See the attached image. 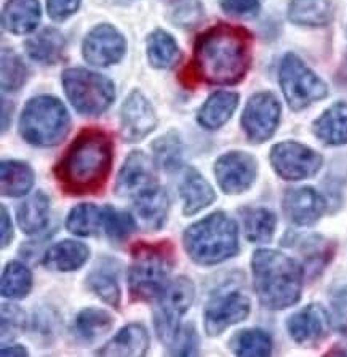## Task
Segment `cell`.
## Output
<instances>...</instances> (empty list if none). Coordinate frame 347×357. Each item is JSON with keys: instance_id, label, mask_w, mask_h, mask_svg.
Masks as SVG:
<instances>
[{"instance_id": "obj_1", "label": "cell", "mask_w": 347, "mask_h": 357, "mask_svg": "<svg viewBox=\"0 0 347 357\" xmlns=\"http://www.w3.org/2000/svg\"><path fill=\"white\" fill-rule=\"evenodd\" d=\"M253 36L242 26L219 23L203 31L194 47L195 75L211 85L242 82L252 66Z\"/></svg>"}, {"instance_id": "obj_2", "label": "cell", "mask_w": 347, "mask_h": 357, "mask_svg": "<svg viewBox=\"0 0 347 357\" xmlns=\"http://www.w3.org/2000/svg\"><path fill=\"white\" fill-rule=\"evenodd\" d=\"M114 158L112 138L101 128L82 130L55 167L63 191L72 196L96 194L109 178Z\"/></svg>"}, {"instance_id": "obj_3", "label": "cell", "mask_w": 347, "mask_h": 357, "mask_svg": "<svg viewBox=\"0 0 347 357\" xmlns=\"http://www.w3.org/2000/svg\"><path fill=\"white\" fill-rule=\"evenodd\" d=\"M253 284L259 303L268 310L296 305L302 294L304 269L277 250H256L252 259Z\"/></svg>"}, {"instance_id": "obj_4", "label": "cell", "mask_w": 347, "mask_h": 357, "mask_svg": "<svg viewBox=\"0 0 347 357\" xmlns=\"http://www.w3.org/2000/svg\"><path fill=\"white\" fill-rule=\"evenodd\" d=\"M175 263V247L170 241L134 243L128 271L132 301L148 303L159 298L168 285V275Z\"/></svg>"}, {"instance_id": "obj_5", "label": "cell", "mask_w": 347, "mask_h": 357, "mask_svg": "<svg viewBox=\"0 0 347 357\" xmlns=\"http://www.w3.org/2000/svg\"><path fill=\"white\" fill-rule=\"evenodd\" d=\"M186 253L200 266H215L237 255L238 228L222 212L211 213L184 231Z\"/></svg>"}, {"instance_id": "obj_6", "label": "cell", "mask_w": 347, "mask_h": 357, "mask_svg": "<svg viewBox=\"0 0 347 357\" xmlns=\"http://www.w3.org/2000/svg\"><path fill=\"white\" fill-rule=\"evenodd\" d=\"M70 130L66 106L55 96H36L28 101L20 119V133L29 144L52 148L63 142Z\"/></svg>"}, {"instance_id": "obj_7", "label": "cell", "mask_w": 347, "mask_h": 357, "mask_svg": "<svg viewBox=\"0 0 347 357\" xmlns=\"http://www.w3.org/2000/svg\"><path fill=\"white\" fill-rule=\"evenodd\" d=\"M63 86L74 109L82 116H100L116 100V86L111 80L88 69H66Z\"/></svg>"}, {"instance_id": "obj_8", "label": "cell", "mask_w": 347, "mask_h": 357, "mask_svg": "<svg viewBox=\"0 0 347 357\" xmlns=\"http://www.w3.org/2000/svg\"><path fill=\"white\" fill-rule=\"evenodd\" d=\"M195 289L191 279L176 278L168 282L165 290L157 298L154 310V327L160 342L167 346L173 343L181 328V319L194 303Z\"/></svg>"}, {"instance_id": "obj_9", "label": "cell", "mask_w": 347, "mask_h": 357, "mask_svg": "<svg viewBox=\"0 0 347 357\" xmlns=\"http://www.w3.org/2000/svg\"><path fill=\"white\" fill-rule=\"evenodd\" d=\"M280 86L291 109L301 111L328 95V86L301 58L288 53L280 64Z\"/></svg>"}, {"instance_id": "obj_10", "label": "cell", "mask_w": 347, "mask_h": 357, "mask_svg": "<svg viewBox=\"0 0 347 357\" xmlns=\"http://www.w3.org/2000/svg\"><path fill=\"white\" fill-rule=\"evenodd\" d=\"M322 155L296 142H284L270 149V164L280 178L288 181L306 180L322 167Z\"/></svg>"}, {"instance_id": "obj_11", "label": "cell", "mask_w": 347, "mask_h": 357, "mask_svg": "<svg viewBox=\"0 0 347 357\" xmlns=\"http://www.w3.org/2000/svg\"><path fill=\"white\" fill-rule=\"evenodd\" d=\"M280 122V102L270 91H259L248 100L242 114V128L253 143L274 137Z\"/></svg>"}, {"instance_id": "obj_12", "label": "cell", "mask_w": 347, "mask_h": 357, "mask_svg": "<svg viewBox=\"0 0 347 357\" xmlns=\"http://www.w3.org/2000/svg\"><path fill=\"white\" fill-rule=\"evenodd\" d=\"M250 300L237 290H227L215 295L205 307V332L210 337H218L237 322L245 321L250 314Z\"/></svg>"}, {"instance_id": "obj_13", "label": "cell", "mask_w": 347, "mask_h": 357, "mask_svg": "<svg viewBox=\"0 0 347 357\" xmlns=\"http://www.w3.org/2000/svg\"><path fill=\"white\" fill-rule=\"evenodd\" d=\"M127 42L121 32L111 24H100L84 39L82 55L93 66H112L125 55Z\"/></svg>"}, {"instance_id": "obj_14", "label": "cell", "mask_w": 347, "mask_h": 357, "mask_svg": "<svg viewBox=\"0 0 347 357\" xmlns=\"http://www.w3.org/2000/svg\"><path fill=\"white\" fill-rule=\"evenodd\" d=\"M256 172V160L242 151H232L221 155L215 164L216 181L226 194H242L250 189Z\"/></svg>"}, {"instance_id": "obj_15", "label": "cell", "mask_w": 347, "mask_h": 357, "mask_svg": "<svg viewBox=\"0 0 347 357\" xmlns=\"http://www.w3.org/2000/svg\"><path fill=\"white\" fill-rule=\"evenodd\" d=\"M157 127V116L149 100L134 90L121 109V133L127 143H138Z\"/></svg>"}, {"instance_id": "obj_16", "label": "cell", "mask_w": 347, "mask_h": 357, "mask_svg": "<svg viewBox=\"0 0 347 357\" xmlns=\"http://www.w3.org/2000/svg\"><path fill=\"white\" fill-rule=\"evenodd\" d=\"M157 186L154 160L143 151H133L117 175L116 192L123 197H137Z\"/></svg>"}, {"instance_id": "obj_17", "label": "cell", "mask_w": 347, "mask_h": 357, "mask_svg": "<svg viewBox=\"0 0 347 357\" xmlns=\"http://www.w3.org/2000/svg\"><path fill=\"white\" fill-rule=\"evenodd\" d=\"M332 317L320 305H309L288 319L291 338L301 346H316L327 338Z\"/></svg>"}, {"instance_id": "obj_18", "label": "cell", "mask_w": 347, "mask_h": 357, "mask_svg": "<svg viewBox=\"0 0 347 357\" xmlns=\"http://www.w3.org/2000/svg\"><path fill=\"white\" fill-rule=\"evenodd\" d=\"M327 202L312 188L291 189L284 199V210L296 226H312L322 218Z\"/></svg>"}, {"instance_id": "obj_19", "label": "cell", "mask_w": 347, "mask_h": 357, "mask_svg": "<svg viewBox=\"0 0 347 357\" xmlns=\"http://www.w3.org/2000/svg\"><path fill=\"white\" fill-rule=\"evenodd\" d=\"M149 333L141 324H128L111 338L101 349L96 351L98 356H128L141 357L146 356L149 349Z\"/></svg>"}, {"instance_id": "obj_20", "label": "cell", "mask_w": 347, "mask_h": 357, "mask_svg": "<svg viewBox=\"0 0 347 357\" xmlns=\"http://www.w3.org/2000/svg\"><path fill=\"white\" fill-rule=\"evenodd\" d=\"M133 207L141 225L148 229L157 231L165 225L170 199L165 189L157 185L134 197Z\"/></svg>"}, {"instance_id": "obj_21", "label": "cell", "mask_w": 347, "mask_h": 357, "mask_svg": "<svg viewBox=\"0 0 347 357\" xmlns=\"http://www.w3.org/2000/svg\"><path fill=\"white\" fill-rule=\"evenodd\" d=\"M90 248L79 241H61L47 248L43 266L52 271H77L88 261Z\"/></svg>"}, {"instance_id": "obj_22", "label": "cell", "mask_w": 347, "mask_h": 357, "mask_svg": "<svg viewBox=\"0 0 347 357\" xmlns=\"http://www.w3.org/2000/svg\"><path fill=\"white\" fill-rule=\"evenodd\" d=\"M40 18L39 0H7L2 13V24L12 34L24 36L39 26Z\"/></svg>"}, {"instance_id": "obj_23", "label": "cell", "mask_w": 347, "mask_h": 357, "mask_svg": "<svg viewBox=\"0 0 347 357\" xmlns=\"http://www.w3.org/2000/svg\"><path fill=\"white\" fill-rule=\"evenodd\" d=\"M180 192L184 202L183 213L187 216L199 213L200 210L213 204L216 199L215 189L192 167H187L186 172H184Z\"/></svg>"}, {"instance_id": "obj_24", "label": "cell", "mask_w": 347, "mask_h": 357, "mask_svg": "<svg viewBox=\"0 0 347 357\" xmlns=\"http://www.w3.org/2000/svg\"><path fill=\"white\" fill-rule=\"evenodd\" d=\"M314 133L330 146L347 143V102H336L314 122Z\"/></svg>"}, {"instance_id": "obj_25", "label": "cell", "mask_w": 347, "mask_h": 357, "mask_svg": "<svg viewBox=\"0 0 347 357\" xmlns=\"http://www.w3.org/2000/svg\"><path fill=\"white\" fill-rule=\"evenodd\" d=\"M50 216V197L45 192L32 194L16 210V220L26 234H39L48 225Z\"/></svg>"}, {"instance_id": "obj_26", "label": "cell", "mask_w": 347, "mask_h": 357, "mask_svg": "<svg viewBox=\"0 0 347 357\" xmlns=\"http://www.w3.org/2000/svg\"><path fill=\"white\" fill-rule=\"evenodd\" d=\"M66 40L58 29L45 28L26 42V52L37 63L55 64L63 58Z\"/></svg>"}, {"instance_id": "obj_27", "label": "cell", "mask_w": 347, "mask_h": 357, "mask_svg": "<svg viewBox=\"0 0 347 357\" xmlns=\"http://www.w3.org/2000/svg\"><path fill=\"white\" fill-rule=\"evenodd\" d=\"M238 95L232 91H216L205 101L199 112V123L207 130H218L229 121L237 109Z\"/></svg>"}, {"instance_id": "obj_28", "label": "cell", "mask_w": 347, "mask_h": 357, "mask_svg": "<svg viewBox=\"0 0 347 357\" xmlns=\"http://www.w3.org/2000/svg\"><path fill=\"white\" fill-rule=\"evenodd\" d=\"M34 172L24 162L5 160L0 165V188L8 197H21L34 186Z\"/></svg>"}, {"instance_id": "obj_29", "label": "cell", "mask_w": 347, "mask_h": 357, "mask_svg": "<svg viewBox=\"0 0 347 357\" xmlns=\"http://www.w3.org/2000/svg\"><path fill=\"white\" fill-rule=\"evenodd\" d=\"M288 20L293 24L320 28L332 21L330 0H291Z\"/></svg>"}, {"instance_id": "obj_30", "label": "cell", "mask_w": 347, "mask_h": 357, "mask_svg": "<svg viewBox=\"0 0 347 357\" xmlns=\"http://www.w3.org/2000/svg\"><path fill=\"white\" fill-rule=\"evenodd\" d=\"M32 284L34 280L29 268L20 261H12L5 266L2 273L0 291L8 300H23L31 294Z\"/></svg>"}, {"instance_id": "obj_31", "label": "cell", "mask_w": 347, "mask_h": 357, "mask_svg": "<svg viewBox=\"0 0 347 357\" xmlns=\"http://www.w3.org/2000/svg\"><path fill=\"white\" fill-rule=\"evenodd\" d=\"M148 59L155 69H168L180 59V48L167 31L155 29L148 39Z\"/></svg>"}, {"instance_id": "obj_32", "label": "cell", "mask_w": 347, "mask_h": 357, "mask_svg": "<svg viewBox=\"0 0 347 357\" xmlns=\"http://www.w3.org/2000/svg\"><path fill=\"white\" fill-rule=\"evenodd\" d=\"M231 349L242 357H264L272 353V338L259 328L240 330L232 337Z\"/></svg>"}, {"instance_id": "obj_33", "label": "cell", "mask_w": 347, "mask_h": 357, "mask_svg": "<svg viewBox=\"0 0 347 357\" xmlns=\"http://www.w3.org/2000/svg\"><path fill=\"white\" fill-rule=\"evenodd\" d=\"M66 228L79 237L98 236L102 228V210L93 204H80L69 212Z\"/></svg>"}, {"instance_id": "obj_34", "label": "cell", "mask_w": 347, "mask_h": 357, "mask_svg": "<svg viewBox=\"0 0 347 357\" xmlns=\"http://www.w3.org/2000/svg\"><path fill=\"white\" fill-rule=\"evenodd\" d=\"M275 226H277V218L268 208H248L243 212V228L250 242H269L275 232Z\"/></svg>"}, {"instance_id": "obj_35", "label": "cell", "mask_w": 347, "mask_h": 357, "mask_svg": "<svg viewBox=\"0 0 347 357\" xmlns=\"http://www.w3.org/2000/svg\"><path fill=\"white\" fill-rule=\"evenodd\" d=\"M112 326L114 317L111 316V312L105 310H95V307L80 311L77 319H75V330L88 343L106 335Z\"/></svg>"}, {"instance_id": "obj_36", "label": "cell", "mask_w": 347, "mask_h": 357, "mask_svg": "<svg viewBox=\"0 0 347 357\" xmlns=\"http://www.w3.org/2000/svg\"><path fill=\"white\" fill-rule=\"evenodd\" d=\"M155 164L167 172L176 170L183 159V142L176 132H170L155 139L153 146Z\"/></svg>"}, {"instance_id": "obj_37", "label": "cell", "mask_w": 347, "mask_h": 357, "mask_svg": "<svg viewBox=\"0 0 347 357\" xmlns=\"http://www.w3.org/2000/svg\"><path fill=\"white\" fill-rule=\"evenodd\" d=\"M102 229L116 242L125 241L137 229V221L130 213L116 210L111 205L102 208Z\"/></svg>"}, {"instance_id": "obj_38", "label": "cell", "mask_w": 347, "mask_h": 357, "mask_svg": "<svg viewBox=\"0 0 347 357\" xmlns=\"http://www.w3.org/2000/svg\"><path fill=\"white\" fill-rule=\"evenodd\" d=\"M29 71L18 53L13 50L2 52V90L16 91L26 84Z\"/></svg>"}, {"instance_id": "obj_39", "label": "cell", "mask_w": 347, "mask_h": 357, "mask_svg": "<svg viewBox=\"0 0 347 357\" xmlns=\"http://www.w3.org/2000/svg\"><path fill=\"white\" fill-rule=\"evenodd\" d=\"M86 287L100 296L106 305L118 310L121 307V287H118L116 278L105 271H93L86 278Z\"/></svg>"}, {"instance_id": "obj_40", "label": "cell", "mask_w": 347, "mask_h": 357, "mask_svg": "<svg viewBox=\"0 0 347 357\" xmlns=\"http://www.w3.org/2000/svg\"><path fill=\"white\" fill-rule=\"evenodd\" d=\"M332 243L323 237H311L304 242V257L312 271H318L332 259Z\"/></svg>"}, {"instance_id": "obj_41", "label": "cell", "mask_w": 347, "mask_h": 357, "mask_svg": "<svg viewBox=\"0 0 347 357\" xmlns=\"http://www.w3.org/2000/svg\"><path fill=\"white\" fill-rule=\"evenodd\" d=\"M203 18V7L199 0H178L171 12V23L180 28H194Z\"/></svg>"}, {"instance_id": "obj_42", "label": "cell", "mask_w": 347, "mask_h": 357, "mask_svg": "<svg viewBox=\"0 0 347 357\" xmlns=\"http://www.w3.org/2000/svg\"><path fill=\"white\" fill-rule=\"evenodd\" d=\"M26 328V314L15 305L2 306V340L16 338Z\"/></svg>"}, {"instance_id": "obj_43", "label": "cell", "mask_w": 347, "mask_h": 357, "mask_svg": "<svg viewBox=\"0 0 347 357\" xmlns=\"http://www.w3.org/2000/svg\"><path fill=\"white\" fill-rule=\"evenodd\" d=\"M171 349V354L175 356H194L199 349V337L194 326H184L180 328L176 338L168 346Z\"/></svg>"}, {"instance_id": "obj_44", "label": "cell", "mask_w": 347, "mask_h": 357, "mask_svg": "<svg viewBox=\"0 0 347 357\" xmlns=\"http://www.w3.org/2000/svg\"><path fill=\"white\" fill-rule=\"evenodd\" d=\"M219 5L222 12L237 18L256 16L261 10V0H221Z\"/></svg>"}, {"instance_id": "obj_45", "label": "cell", "mask_w": 347, "mask_h": 357, "mask_svg": "<svg viewBox=\"0 0 347 357\" xmlns=\"http://www.w3.org/2000/svg\"><path fill=\"white\" fill-rule=\"evenodd\" d=\"M332 324L339 333L347 335V285L339 289L332 300Z\"/></svg>"}, {"instance_id": "obj_46", "label": "cell", "mask_w": 347, "mask_h": 357, "mask_svg": "<svg viewBox=\"0 0 347 357\" xmlns=\"http://www.w3.org/2000/svg\"><path fill=\"white\" fill-rule=\"evenodd\" d=\"M80 7V0H47V12L52 20L64 21Z\"/></svg>"}, {"instance_id": "obj_47", "label": "cell", "mask_w": 347, "mask_h": 357, "mask_svg": "<svg viewBox=\"0 0 347 357\" xmlns=\"http://www.w3.org/2000/svg\"><path fill=\"white\" fill-rule=\"evenodd\" d=\"M0 213H2V231H0L2 239H0V243H2V248H5L13 239V226H12V220H10L7 208H5L3 205L2 208H0Z\"/></svg>"}, {"instance_id": "obj_48", "label": "cell", "mask_w": 347, "mask_h": 357, "mask_svg": "<svg viewBox=\"0 0 347 357\" xmlns=\"http://www.w3.org/2000/svg\"><path fill=\"white\" fill-rule=\"evenodd\" d=\"M0 354L2 356H28V349L24 348V346L21 344H15V346H2V351H0Z\"/></svg>"}]
</instances>
